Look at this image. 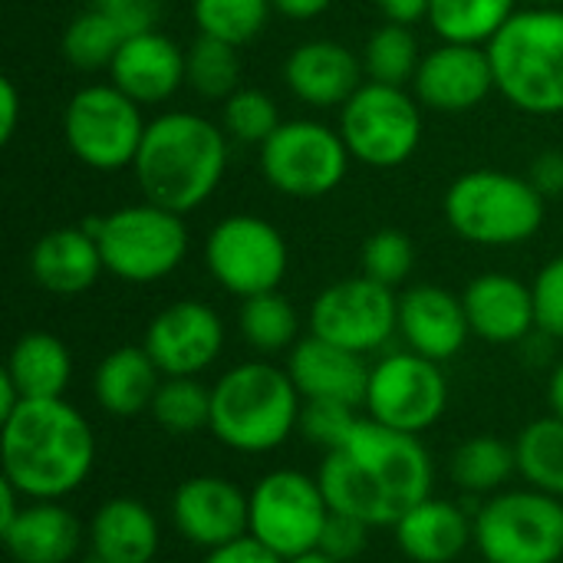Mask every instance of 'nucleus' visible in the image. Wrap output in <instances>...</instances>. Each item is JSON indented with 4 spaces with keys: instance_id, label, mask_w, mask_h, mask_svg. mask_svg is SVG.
Segmentation results:
<instances>
[{
    "instance_id": "8",
    "label": "nucleus",
    "mask_w": 563,
    "mask_h": 563,
    "mask_svg": "<svg viewBox=\"0 0 563 563\" xmlns=\"http://www.w3.org/2000/svg\"><path fill=\"white\" fill-rule=\"evenodd\" d=\"M475 548L485 563H561L563 501L538 488L492 495L475 511Z\"/></svg>"
},
{
    "instance_id": "50",
    "label": "nucleus",
    "mask_w": 563,
    "mask_h": 563,
    "mask_svg": "<svg viewBox=\"0 0 563 563\" xmlns=\"http://www.w3.org/2000/svg\"><path fill=\"white\" fill-rule=\"evenodd\" d=\"M23 505H26V498H23L10 482L0 478V531H3L7 525H13V518L23 511Z\"/></svg>"
},
{
    "instance_id": "11",
    "label": "nucleus",
    "mask_w": 563,
    "mask_h": 563,
    "mask_svg": "<svg viewBox=\"0 0 563 563\" xmlns=\"http://www.w3.org/2000/svg\"><path fill=\"white\" fill-rule=\"evenodd\" d=\"M340 135L353 162L369 168H399L422 145V102L406 86L363 82L340 106Z\"/></svg>"
},
{
    "instance_id": "26",
    "label": "nucleus",
    "mask_w": 563,
    "mask_h": 563,
    "mask_svg": "<svg viewBox=\"0 0 563 563\" xmlns=\"http://www.w3.org/2000/svg\"><path fill=\"white\" fill-rule=\"evenodd\" d=\"M0 541L13 563H69L86 531L63 501H26L13 525L0 531Z\"/></svg>"
},
{
    "instance_id": "33",
    "label": "nucleus",
    "mask_w": 563,
    "mask_h": 563,
    "mask_svg": "<svg viewBox=\"0 0 563 563\" xmlns=\"http://www.w3.org/2000/svg\"><path fill=\"white\" fill-rule=\"evenodd\" d=\"M518 472L515 445L495 435H475L452 455V482L468 495H498L501 485Z\"/></svg>"
},
{
    "instance_id": "29",
    "label": "nucleus",
    "mask_w": 563,
    "mask_h": 563,
    "mask_svg": "<svg viewBox=\"0 0 563 563\" xmlns=\"http://www.w3.org/2000/svg\"><path fill=\"white\" fill-rule=\"evenodd\" d=\"M3 373L23 399H63L73 379V356L59 336L33 330L10 346Z\"/></svg>"
},
{
    "instance_id": "53",
    "label": "nucleus",
    "mask_w": 563,
    "mask_h": 563,
    "mask_svg": "<svg viewBox=\"0 0 563 563\" xmlns=\"http://www.w3.org/2000/svg\"><path fill=\"white\" fill-rule=\"evenodd\" d=\"M287 563H340L336 558H330V554H323L320 548L317 551H310V554H300V558H290Z\"/></svg>"
},
{
    "instance_id": "14",
    "label": "nucleus",
    "mask_w": 563,
    "mask_h": 563,
    "mask_svg": "<svg viewBox=\"0 0 563 563\" xmlns=\"http://www.w3.org/2000/svg\"><path fill=\"white\" fill-rule=\"evenodd\" d=\"M363 409L369 419L389 429L409 435L429 432L449 409V379L442 373V363L426 360L412 350L383 356L369 369Z\"/></svg>"
},
{
    "instance_id": "52",
    "label": "nucleus",
    "mask_w": 563,
    "mask_h": 563,
    "mask_svg": "<svg viewBox=\"0 0 563 563\" xmlns=\"http://www.w3.org/2000/svg\"><path fill=\"white\" fill-rule=\"evenodd\" d=\"M548 402H551V412L563 419V360L554 366V373H551V383H548Z\"/></svg>"
},
{
    "instance_id": "45",
    "label": "nucleus",
    "mask_w": 563,
    "mask_h": 563,
    "mask_svg": "<svg viewBox=\"0 0 563 563\" xmlns=\"http://www.w3.org/2000/svg\"><path fill=\"white\" fill-rule=\"evenodd\" d=\"M201 563H287L280 554H274L271 548H264L257 538L244 534L231 544H221L214 551H205Z\"/></svg>"
},
{
    "instance_id": "15",
    "label": "nucleus",
    "mask_w": 563,
    "mask_h": 563,
    "mask_svg": "<svg viewBox=\"0 0 563 563\" xmlns=\"http://www.w3.org/2000/svg\"><path fill=\"white\" fill-rule=\"evenodd\" d=\"M310 333L369 356L399 333V297L366 274L336 280L310 303Z\"/></svg>"
},
{
    "instance_id": "43",
    "label": "nucleus",
    "mask_w": 563,
    "mask_h": 563,
    "mask_svg": "<svg viewBox=\"0 0 563 563\" xmlns=\"http://www.w3.org/2000/svg\"><path fill=\"white\" fill-rule=\"evenodd\" d=\"M366 538H369V525H363L360 518H350V515L333 511L330 521H327L320 551L330 554V558H336L340 563H350L366 551Z\"/></svg>"
},
{
    "instance_id": "41",
    "label": "nucleus",
    "mask_w": 563,
    "mask_h": 563,
    "mask_svg": "<svg viewBox=\"0 0 563 563\" xmlns=\"http://www.w3.org/2000/svg\"><path fill=\"white\" fill-rule=\"evenodd\" d=\"M360 422H363V416L356 412V406L327 402V399H303L297 432L310 445H317L323 452H336L350 442V435L356 432Z\"/></svg>"
},
{
    "instance_id": "20",
    "label": "nucleus",
    "mask_w": 563,
    "mask_h": 563,
    "mask_svg": "<svg viewBox=\"0 0 563 563\" xmlns=\"http://www.w3.org/2000/svg\"><path fill=\"white\" fill-rule=\"evenodd\" d=\"M399 336L406 340V350L426 360H455L472 336L462 297L449 294L439 284L409 287L399 297Z\"/></svg>"
},
{
    "instance_id": "30",
    "label": "nucleus",
    "mask_w": 563,
    "mask_h": 563,
    "mask_svg": "<svg viewBox=\"0 0 563 563\" xmlns=\"http://www.w3.org/2000/svg\"><path fill=\"white\" fill-rule=\"evenodd\" d=\"M518 0H432L429 26L442 43L488 46L518 13Z\"/></svg>"
},
{
    "instance_id": "18",
    "label": "nucleus",
    "mask_w": 563,
    "mask_h": 563,
    "mask_svg": "<svg viewBox=\"0 0 563 563\" xmlns=\"http://www.w3.org/2000/svg\"><path fill=\"white\" fill-rule=\"evenodd\" d=\"M495 92V69L488 46L439 43L419 63L412 96L432 112H468Z\"/></svg>"
},
{
    "instance_id": "13",
    "label": "nucleus",
    "mask_w": 563,
    "mask_h": 563,
    "mask_svg": "<svg viewBox=\"0 0 563 563\" xmlns=\"http://www.w3.org/2000/svg\"><path fill=\"white\" fill-rule=\"evenodd\" d=\"M205 267L231 297H257L277 290L290 271L284 234L257 214H228L205 238Z\"/></svg>"
},
{
    "instance_id": "19",
    "label": "nucleus",
    "mask_w": 563,
    "mask_h": 563,
    "mask_svg": "<svg viewBox=\"0 0 563 563\" xmlns=\"http://www.w3.org/2000/svg\"><path fill=\"white\" fill-rule=\"evenodd\" d=\"M109 82L139 106L168 102L181 86H188V53L162 30L135 33L119 46L109 66Z\"/></svg>"
},
{
    "instance_id": "42",
    "label": "nucleus",
    "mask_w": 563,
    "mask_h": 563,
    "mask_svg": "<svg viewBox=\"0 0 563 563\" xmlns=\"http://www.w3.org/2000/svg\"><path fill=\"white\" fill-rule=\"evenodd\" d=\"M531 290H534L538 330L551 340H563V254L538 271Z\"/></svg>"
},
{
    "instance_id": "51",
    "label": "nucleus",
    "mask_w": 563,
    "mask_h": 563,
    "mask_svg": "<svg viewBox=\"0 0 563 563\" xmlns=\"http://www.w3.org/2000/svg\"><path fill=\"white\" fill-rule=\"evenodd\" d=\"M20 402H23V396H20V389L13 386V379H10L7 373H0V422H3L7 416H13V412L20 409Z\"/></svg>"
},
{
    "instance_id": "2",
    "label": "nucleus",
    "mask_w": 563,
    "mask_h": 563,
    "mask_svg": "<svg viewBox=\"0 0 563 563\" xmlns=\"http://www.w3.org/2000/svg\"><path fill=\"white\" fill-rule=\"evenodd\" d=\"M0 459L3 482L26 501H63L92 475L96 435L66 399H23L0 422Z\"/></svg>"
},
{
    "instance_id": "46",
    "label": "nucleus",
    "mask_w": 563,
    "mask_h": 563,
    "mask_svg": "<svg viewBox=\"0 0 563 563\" xmlns=\"http://www.w3.org/2000/svg\"><path fill=\"white\" fill-rule=\"evenodd\" d=\"M531 185L544 195V198H558L563 195V152L561 148H548L534 158L531 172H528Z\"/></svg>"
},
{
    "instance_id": "47",
    "label": "nucleus",
    "mask_w": 563,
    "mask_h": 563,
    "mask_svg": "<svg viewBox=\"0 0 563 563\" xmlns=\"http://www.w3.org/2000/svg\"><path fill=\"white\" fill-rule=\"evenodd\" d=\"M20 112H23L20 89H16V82H13L10 76H3V79H0V142H3V145L16 135Z\"/></svg>"
},
{
    "instance_id": "23",
    "label": "nucleus",
    "mask_w": 563,
    "mask_h": 563,
    "mask_svg": "<svg viewBox=\"0 0 563 563\" xmlns=\"http://www.w3.org/2000/svg\"><path fill=\"white\" fill-rule=\"evenodd\" d=\"M369 363L366 356L343 350L330 340L307 336L297 340V346L287 356V373L303 399H327V402H346L363 409L366 389H369Z\"/></svg>"
},
{
    "instance_id": "49",
    "label": "nucleus",
    "mask_w": 563,
    "mask_h": 563,
    "mask_svg": "<svg viewBox=\"0 0 563 563\" xmlns=\"http://www.w3.org/2000/svg\"><path fill=\"white\" fill-rule=\"evenodd\" d=\"M271 3L277 13H284L290 20H313L333 7V0H271Z\"/></svg>"
},
{
    "instance_id": "28",
    "label": "nucleus",
    "mask_w": 563,
    "mask_h": 563,
    "mask_svg": "<svg viewBox=\"0 0 563 563\" xmlns=\"http://www.w3.org/2000/svg\"><path fill=\"white\" fill-rule=\"evenodd\" d=\"M162 379L165 376L145 346H119L99 360L92 373V399L106 416L135 419L152 409Z\"/></svg>"
},
{
    "instance_id": "4",
    "label": "nucleus",
    "mask_w": 563,
    "mask_h": 563,
    "mask_svg": "<svg viewBox=\"0 0 563 563\" xmlns=\"http://www.w3.org/2000/svg\"><path fill=\"white\" fill-rule=\"evenodd\" d=\"M303 396L287 366L247 360L231 366L211 386V435L241 455L277 452L300 422Z\"/></svg>"
},
{
    "instance_id": "34",
    "label": "nucleus",
    "mask_w": 563,
    "mask_h": 563,
    "mask_svg": "<svg viewBox=\"0 0 563 563\" xmlns=\"http://www.w3.org/2000/svg\"><path fill=\"white\" fill-rule=\"evenodd\" d=\"M422 49L419 40L412 33V26L402 23H383L369 33V40L363 43V73L369 82H386V86H412L419 63H422Z\"/></svg>"
},
{
    "instance_id": "5",
    "label": "nucleus",
    "mask_w": 563,
    "mask_h": 563,
    "mask_svg": "<svg viewBox=\"0 0 563 563\" xmlns=\"http://www.w3.org/2000/svg\"><path fill=\"white\" fill-rule=\"evenodd\" d=\"M495 89L528 115L563 112V7L518 10L488 43Z\"/></svg>"
},
{
    "instance_id": "3",
    "label": "nucleus",
    "mask_w": 563,
    "mask_h": 563,
    "mask_svg": "<svg viewBox=\"0 0 563 563\" xmlns=\"http://www.w3.org/2000/svg\"><path fill=\"white\" fill-rule=\"evenodd\" d=\"M228 132L185 109L155 115L132 162L145 201L175 214H191L221 185L228 172Z\"/></svg>"
},
{
    "instance_id": "22",
    "label": "nucleus",
    "mask_w": 563,
    "mask_h": 563,
    "mask_svg": "<svg viewBox=\"0 0 563 563\" xmlns=\"http://www.w3.org/2000/svg\"><path fill=\"white\" fill-rule=\"evenodd\" d=\"M468 327L478 340L495 346L525 343L538 330L534 290L511 274H482L462 294Z\"/></svg>"
},
{
    "instance_id": "7",
    "label": "nucleus",
    "mask_w": 563,
    "mask_h": 563,
    "mask_svg": "<svg viewBox=\"0 0 563 563\" xmlns=\"http://www.w3.org/2000/svg\"><path fill=\"white\" fill-rule=\"evenodd\" d=\"M82 228L99 241L106 274L125 284H155L175 274L188 254L185 214L158 208L152 201L125 205L99 218H86Z\"/></svg>"
},
{
    "instance_id": "37",
    "label": "nucleus",
    "mask_w": 563,
    "mask_h": 563,
    "mask_svg": "<svg viewBox=\"0 0 563 563\" xmlns=\"http://www.w3.org/2000/svg\"><path fill=\"white\" fill-rule=\"evenodd\" d=\"M125 40L129 36L106 13L89 7L69 20V26L63 33V56L73 69H82V73L109 69Z\"/></svg>"
},
{
    "instance_id": "36",
    "label": "nucleus",
    "mask_w": 563,
    "mask_h": 563,
    "mask_svg": "<svg viewBox=\"0 0 563 563\" xmlns=\"http://www.w3.org/2000/svg\"><path fill=\"white\" fill-rule=\"evenodd\" d=\"M274 13L271 0H191V16L201 36L244 46L267 30Z\"/></svg>"
},
{
    "instance_id": "25",
    "label": "nucleus",
    "mask_w": 563,
    "mask_h": 563,
    "mask_svg": "<svg viewBox=\"0 0 563 563\" xmlns=\"http://www.w3.org/2000/svg\"><path fill=\"white\" fill-rule=\"evenodd\" d=\"M102 251L99 241L82 228H53L36 238L30 251L33 280L53 297H79L102 277Z\"/></svg>"
},
{
    "instance_id": "38",
    "label": "nucleus",
    "mask_w": 563,
    "mask_h": 563,
    "mask_svg": "<svg viewBox=\"0 0 563 563\" xmlns=\"http://www.w3.org/2000/svg\"><path fill=\"white\" fill-rule=\"evenodd\" d=\"M241 46H231L214 36H201L188 46V86L201 99L224 102L241 89Z\"/></svg>"
},
{
    "instance_id": "27",
    "label": "nucleus",
    "mask_w": 563,
    "mask_h": 563,
    "mask_svg": "<svg viewBox=\"0 0 563 563\" xmlns=\"http://www.w3.org/2000/svg\"><path fill=\"white\" fill-rule=\"evenodd\" d=\"M86 541L96 563H152L162 548L158 518L139 498H109L96 508Z\"/></svg>"
},
{
    "instance_id": "6",
    "label": "nucleus",
    "mask_w": 563,
    "mask_h": 563,
    "mask_svg": "<svg viewBox=\"0 0 563 563\" xmlns=\"http://www.w3.org/2000/svg\"><path fill=\"white\" fill-rule=\"evenodd\" d=\"M544 195L531 178L498 168H475L459 175L445 191L449 228L478 247H518L544 224Z\"/></svg>"
},
{
    "instance_id": "40",
    "label": "nucleus",
    "mask_w": 563,
    "mask_h": 563,
    "mask_svg": "<svg viewBox=\"0 0 563 563\" xmlns=\"http://www.w3.org/2000/svg\"><path fill=\"white\" fill-rule=\"evenodd\" d=\"M360 267L376 284L396 290L399 284L409 280V274L416 267V244H412V238L406 231L383 228V231L366 238V244L360 251Z\"/></svg>"
},
{
    "instance_id": "12",
    "label": "nucleus",
    "mask_w": 563,
    "mask_h": 563,
    "mask_svg": "<svg viewBox=\"0 0 563 563\" xmlns=\"http://www.w3.org/2000/svg\"><path fill=\"white\" fill-rule=\"evenodd\" d=\"M350 148L340 129L317 119H290L261 145V172L267 185L287 198H323L336 191L350 172Z\"/></svg>"
},
{
    "instance_id": "9",
    "label": "nucleus",
    "mask_w": 563,
    "mask_h": 563,
    "mask_svg": "<svg viewBox=\"0 0 563 563\" xmlns=\"http://www.w3.org/2000/svg\"><path fill=\"white\" fill-rule=\"evenodd\" d=\"M145 125L142 106L112 82H89L76 89L63 109L66 148L92 172L132 168Z\"/></svg>"
},
{
    "instance_id": "10",
    "label": "nucleus",
    "mask_w": 563,
    "mask_h": 563,
    "mask_svg": "<svg viewBox=\"0 0 563 563\" xmlns=\"http://www.w3.org/2000/svg\"><path fill=\"white\" fill-rule=\"evenodd\" d=\"M251 498V528L264 548L284 561L310 554L320 548L327 521L333 515L320 478L297 468H274L254 482Z\"/></svg>"
},
{
    "instance_id": "17",
    "label": "nucleus",
    "mask_w": 563,
    "mask_h": 563,
    "mask_svg": "<svg viewBox=\"0 0 563 563\" xmlns=\"http://www.w3.org/2000/svg\"><path fill=\"white\" fill-rule=\"evenodd\" d=\"M172 525L175 531L201 548L214 551L247 534L251 528V498L231 478L195 475L185 478L172 495Z\"/></svg>"
},
{
    "instance_id": "31",
    "label": "nucleus",
    "mask_w": 563,
    "mask_h": 563,
    "mask_svg": "<svg viewBox=\"0 0 563 563\" xmlns=\"http://www.w3.org/2000/svg\"><path fill=\"white\" fill-rule=\"evenodd\" d=\"M518 455V475L528 482V488H538L544 495H554L563 501V419L544 416L525 426L515 439Z\"/></svg>"
},
{
    "instance_id": "1",
    "label": "nucleus",
    "mask_w": 563,
    "mask_h": 563,
    "mask_svg": "<svg viewBox=\"0 0 563 563\" xmlns=\"http://www.w3.org/2000/svg\"><path fill=\"white\" fill-rule=\"evenodd\" d=\"M317 478L333 511L369 528H396L409 508L432 498L435 465L419 435L363 416L350 442L327 452Z\"/></svg>"
},
{
    "instance_id": "21",
    "label": "nucleus",
    "mask_w": 563,
    "mask_h": 563,
    "mask_svg": "<svg viewBox=\"0 0 563 563\" xmlns=\"http://www.w3.org/2000/svg\"><path fill=\"white\" fill-rule=\"evenodd\" d=\"M284 82L294 99L313 109H336L366 82L363 59L336 40H307L284 59Z\"/></svg>"
},
{
    "instance_id": "24",
    "label": "nucleus",
    "mask_w": 563,
    "mask_h": 563,
    "mask_svg": "<svg viewBox=\"0 0 563 563\" xmlns=\"http://www.w3.org/2000/svg\"><path fill=\"white\" fill-rule=\"evenodd\" d=\"M396 544L412 563H455L475 544V518L445 498H426L396 521Z\"/></svg>"
},
{
    "instance_id": "48",
    "label": "nucleus",
    "mask_w": 563,
    "mask_h": 563,
    "mask_svg": "<svg viewBox=\"0 0 563 563\" xmlns=\"http://www.w3.org/2000/svg\"><path fill=\"white\" fill-rule=\"evenodd\" d=\"M379 13L386 23H402V26H412L419 20H429V7L432 0H376Z\"/></svg>"
},
{
    "instance_id": "35",
    "label": "nucleus",
    "mask_w": 563,
    "mask_h": 563,
    "mask_svg": "<svg viewBox=\"0 0 563 563\" xmlns=\"http://www.w3.org/2000/svg\"><path fill=\"white\" fill-rule=\"evenodd\" d=\"M148 412L165 432L195 435L211 426V389L198 376H165Z\"/></svg>"
},
{
    "instance_id": "54",
    "label": "nucleus",
    "mask_w": 563,
    "mask_h": 563,
    "mask_svg": "<svg viewBox=\"0 0 563 563\" xmlns=\"http://www.w3.org/2000/svg\"><path fill=\"white\" fill-rule=\"evenodd\" d=\"M563 0H528V7H561Z\"/></svg>"
},
{
    "instance_id": "39",
    "label": "nucleus",
    "mask_w": 563,
    "mask_h": 563,
    "mask_svg": "<svg viewBox=\"0 0 563 563\" xmlns=\"http://www.w3.org/2000/svg\"><path fill=\"white\" fill-rule=\"evenodd\" d=\"M280 109L277 102L261 92V89H247L241 86L238 92H231L221 102V129L228 132V139L241 142V145H264L277 129H280Z\"/></svg>"
},
{
    "instance_id": "32",
    "label": "nucleus",
    "mask_w": 563,
    "mask_h": 563,
    "mask_svg": "<svg viewBox=\"0 0 563 563\" xmlns=\"http://www.w3.org/2000/svg\"><path fill=\"white\" fill-rule=\"evenodd\" d=\"M238 327H241L244 343L264 356L294 350L300 340V317L280 290H267V294L241 300Z\"/></svg>"
},
{
    "instance_id": "16",
    "label": "nucleus",
    "mask_w": 563,
    "mask_h": 563,
    "mask_svg": "<svg viewBox=\"0 0 563 563\" xmlns=\"http://www.w3.org/2000/svg\"><path fill=\"white\" fill-rule=\"evenodd\" d=\"M142 346L162 376H201L224 350V323L201 300H175L148 320Z\"/></svg>"
},
{
    "instance_id": "44",
    "label": "nucleus",
    "mask_w": 563,
    "mask_h": 563,
    "mask_svg": "<svg viewBox=\"0 0 563 563\" xmlns=\"http://www.w3.org/2000/svg\"><path fill=\"white\" fill-rule=\"evenodd\" d=\"M99 13H106L125 36L158 30L162 20V0H92Z\"/></svg>"
}]
</instances>
